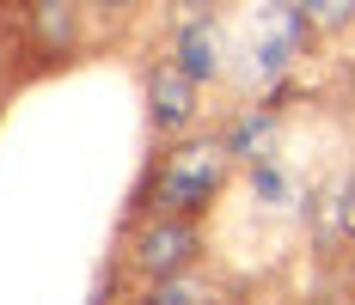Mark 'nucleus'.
Returning a JSON list of instances; mask_svg holds the SVG:
<instances>
[{
    "instance_id": "423d86ee",
    "label": "nucleus",
    "mask_w": 355,
    "mask_h": 305,
    "mask_svg": "<svg viewBox=\"0 0 355 305\" xmlns=\"http://www.w3.org/2000/svg\"><path fill=\"white\" fill-rule=\"evenodd\" d=\"M276 135H282V116H276L270 98H245L227 122H220V140H227V153H233L239 165L270 159V153H276Z\"/></svg>"
},
{
    "instance_id": "39448f33",
    "label": "nucleus",
    "mask_w": 355,
    "mask_h": 305,
    "mask_svg": "<svg viewBox=\"0 0 355 305\" xmlns=\"http://www.w3.org/2000/svg\"><path fill=\"white\" fill-rule=\"evenodd\" d=\"M80 6L86 0H25V43L37 68H68L80 55Z\"/></svg>"
},
{
    "instance_id": "9d476101",
    "label": "nucleus",
    "mask_w": 355,
    "mask_h": 305,
    "mask_svg": "<svg viewBox=\"0 0 355 305\" xmlns=\"http://www.w3.org/2000/svg\"><path fill=\"white\" fill-rule=\"evenodd\" d=\"M313 37H343L355 25V0H294Z\"/></svg>"
},
{
    "instance_id": "1a4fd4ad",
    "label": "nucleus",
    "mask_w": 355,
    "mask_h": 305,
    "mask_svg": "<svg viewBox=\"0 0 355 305\" xmlns=\"http://www.w3.org/2000/svg\"><path fill=\"white\" fill-rule=\"evenodd\" d=\"M209 299V281L190 269V275H172V281H153V287H129L123 305H202Z\"/></svg>"
},
{
    "instance_id": "20e7f679",
    "label": "nucleus",
    "mask_w": 355,
    "mask_h": 305,
    "mask_svg": "<svg viewBox=\"0 0 355 305\" xmlns=\"http://www.w3.org/2000/svg\"><path fill=\"white\" fill-rule=\"evenodd\" d=\"M141 110H147V135L153 140L190 135L202 122V80H190L172 55H153L141 73Z\"/></svg>"
},
{
    "instance_id": "7ed1b4c3",
    "label": "nucleus",
    "mask_w": 355,
    "mask_h": 305,
    "mask_svg": "<svg viewBox=\"0 0 355 305\" xmlns=\"http://www.w3.org/2000/svg\"><path fill=\"white\" fill-rule=\"evenodd\" d=\"M313 43L306 19L294 0H257L251 12V31H245V73H251V98H270L276 86L288 80V68L300 62V49Z\"/></svg>"
},
{
    "instance_id": "9b49d317",
    "label": "nucleus",
    "mask_w": 355,
    "mask_h": 305,
    "mask_svg": "<svg viewBox=\"0 0 355 305\" xmlns=\"http://www.w3.org/2000/svg\"><path fill=\"white\" fill-rule=\"evenodd\" d=\"M86 6H92V12H105V19H123V12H135L141 0H86Z\"/></svg>"
},
{
    "instance_id": "6e6552de",
    "label": "nucleus",
    "mask_w": 355,
    "mask_h": 305,
    "mask_svg": "<svg viewBox=\"0 0 355 305\" xmlns=\"http://www.w3.org/2000/svg\"><path fill=\"white\" fill-rule=\"evenodd\" d=\"M251 196H257V207H276V214H288V207H300V183H294V171L270 153V159H251Z\"/></svg>"
},
{
    "instance_id": "f03ea898",
    "label": "nucleus",
    "mask_w": 355,
    "mask_h": 305,
    "mask_svg": "<svg viewBox=\"0 0 355 305\" xmlns=\"http://www.w3.org/2000/svg\"><path fill=\"white\" fill-rule=\"evenodd\" d=\"M209 238L196 214H159V207H135V226L123 238V287H153V281H172L190 275L202 263Z\"/></svg>"
},
{
    "instance_id": "0eeeda50",
    "label": "nucleus",
    "mask_w": 355,
    "mask_h": 305,
    "mask_svg": "<svg viewBox=\"0 0 355 305\" xmlns=\"http://www.w3.org/2000/svg\"><path fill=\"white\" fill-rule=\"evenodd\" d=\"M166 55H172L190 80L214 86V80H220V43H214V19H202V12H184V19H172V49H166Z\"/></svg>"
},
{
    "instance_id": "f257e3e1",
    "label": "nucleus",
    "mask_w": 355,
    "mask_h": 305,
    "mask_svg": "<svg viewBox=\"0 0 355 305\" xmlns=\"http://www.w3.org/2000/svg\"><path fill=\"white\" fill-rule=\"evenodd\" d=\"M233 171L239 159L227 153V140L220 129L214 135H178V140H153V159L141 171V196L135 207H159V214H209L220 196H227V183H233Z\"/></svg>"
},
{
    "instance_id": "f8f14e48",
    "label": "nucleus",
    "mask_w": 355,
    "mask_h": 305,
    "mask_svg": "<svg viewBox=\"0 0 355 305\" xmlns=\"http://www.w3.org/2000/svg\"><path fill=\"white\" fill-rule=\"evenodd\" d=\"M343 244H355V183H349V214H343Z\"/></svg>"
}]
</instances>
